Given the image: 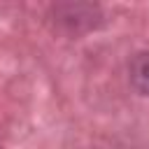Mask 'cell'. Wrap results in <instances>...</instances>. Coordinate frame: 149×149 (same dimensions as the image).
Wrapping results in <instances>:
<instances>
[{"label": "cell", "instance_id": "1", "mask_svg": "<svg viewBox=\"0 0 149 149\" xmlns=\"http://www.w3.org/2000/svg\"><path fill=\"white\" fill-rule=\"evenodd\" d=\"M130 81L140 93L149 95V51H142V54H137L133 58V63H130Z\"/></svg>", "mask_w": 149, "mask_h": 149}]
</instances>
